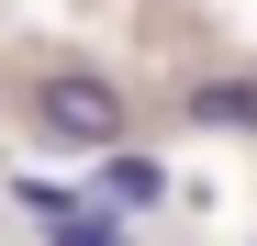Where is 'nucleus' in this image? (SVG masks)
<instances>
[{
	"instance_id": "2",
	"label": "nucleus",
	"mask_w": 257,
	"mask_h": 246,
	"mask_svg": "<svg viewBox=\"0 0 257 246\" xmlns=\"http://www.w3.org/2000/svg\"><path fill=\"white\" fill-rule=\"evenodd\" d=\"M90 190H101V201H123V213H146V201H157L168 179L146 168V157H112V146H101V179H90Z\"/></svg>"
},
{
	"instance_id": "1",
	"label": "nucleus",
	"mask_w": 257,
	"mask_h": 246,
	"mask_svg": "<svg viewBox=\"0 0 257 246\" xmlns=\"http://www.w3.org/2000/svg\"><path fill=\"white\" fill-rule=\"evenodd\" d=\"M34 112H45V135H67V146H123V90L101 67H45V90H34Z\"/></svg>"
},
{
	"instance_id": "4",
	"label": "nucleus",
	"mask_w": 257,
	"mask_h": 246,
	"mask_svg": "<svg viewBox=\"0 0 257 246\" xmlns=\"http://www.w3.org/2000/svg\"><path fill=\"white\" fill-rule=\"evenodd\" d=\"M56 246H135V235H123V213L101 201V213H67V224H56Z\"/></svg>"
},
{
	"instance_id": "3",
	"label": "nucleus",
	"mask_w": 257,
	"mask_h": 246,
	"mask_svg": "<svg viewBox=\"0 0 257 246\" xmlns=\"http://www.w3.org/2000/svg\"><path fill=\"white\" fill-rule=\"evenodd\" d=\"M190 112L201 123H257V78H190Z\"/></svg>"
}]
</instances>
